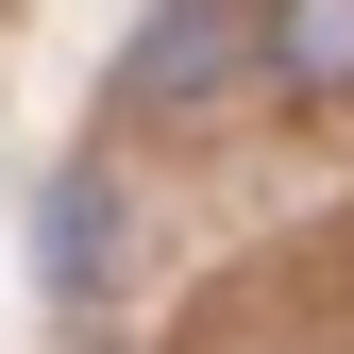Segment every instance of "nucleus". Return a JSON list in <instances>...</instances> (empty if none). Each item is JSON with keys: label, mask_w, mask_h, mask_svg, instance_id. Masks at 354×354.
Wrapping results in <instances>:
<instances>
[{"label": "nucleus", "mask_w": 354, "mask_h": 354, "mask_svg": "<svg viewBox=\"0 0 354 354\" xmlns=\"http://www.w3.org/2000/svg\"><path fill=\"white\" fill-rule=\"evenodd\" d=\"M270 68V0H152V34L118 51V102L136 118H203Z\"/></svg>", "instance_id": "obj_1"}, {"label": "nucleus", "mask_w": 354, "mask_h": 354, "mask_svg": "<svg viewBox=\"0 0 354 354\" xmlns=\"http://www.w3.org/2000/svg\"><path fill=\"white\" fill-rule=\"evenodd\" d=\"M102 270H118V186L102 169H51V186H34V287L102 304Z\"/></svg>", "instance_id": "obj_2"}, {"label": "nucleus", "mask_w": 354, "mask_h": 354, "mask_svg": "<svg viewBox=\"0 0 354 354\" xmlns=\"http://www.w3.org/2000/svg\"><path fill=\"white\" fill-rule=\"evenodd\" d=\"M270 68L304 102H354V0H270Z\"/></svg>", "instance_id": "obj_3"}]
</instances>
